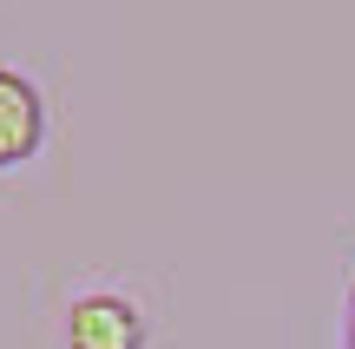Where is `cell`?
Returning a JSON list of instances; mask_svg holds the SVG:
<instances>
[{
  "label": "cell",
  "mask_w": 355,
  "mask_h": 349,
  "mask_svg": "<svg viewBox=\"0 0 355 349\" xmlns=\"http://www.w3.org/2000/svg\"><path fill=\"white\" fill-rule=\"evenodd\" d=\"M66 349H145V310L125 290H79L66 303Z\"/></svg>",
  "instance_id": "1"
},
{
  "label": "cell",
  "mask_w": 355,
  "mask_h": 349,
  "mask_svg": "<svg viewBox=\"0 0 355 349\" xmlns=\"http://www.w3.org/2000/svg\"><path fill=\"white\" fill-rule=\"evenodd\" d=\"M46 145V92L20 73L0 66V171H20Z\"/></svg>",
  "instance_id": "2"
},
{
  "label": "cell",
  "mask_w": 355,
  "mask_h": 349,
  "mask_svg": "<svg viewBox=\"0 0 355 349\" xmlns=\"http://www.w3.org/2000/svg\"><path fill=\"white\" fill-rule=\"evenodd\" d=\"M343 349H355V277H349V297H343Z\"/></svg>",
  "instance_id": "3"
}]
</instances>
